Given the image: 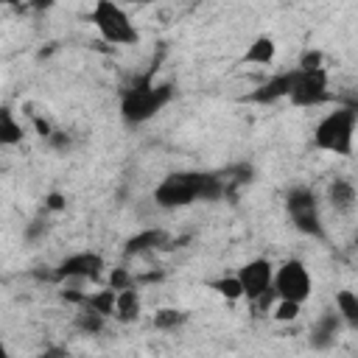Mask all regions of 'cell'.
<instances>
[{"mask_svg": "<svg viewBox=\"0 0 358 358\" xmlns=\"http://www.w3.org/2000/svg\"><path fill=\"white\" fill-rule=\"evenodd\" d=\"M227 193V179L210 171H173L154 187V201L162 210L187 207L193 201H218Z\"/></svg>", "mask_w": 358, "mask_h": 358, "instance_id": "6da1fadb", "label": "cell"}, {"mask_svg": "<svg viewBox=\"0 0 358 358\" xmlns=\"http://www.w3.org/2000/svg\"><path fill=\"white\" fill-rule=\"evenodd\" d=\"M154 76H157V62L123 87V92H120V117H123V123H129V126L148 123L173 98V87L171 84H157Z\"/></svg>", "mask_w": 358, "mask_h": 358, "instance_id": "7a4b0ae2", "label": "cell"}, {"mask_svg": "<svg viewBox=\"0 0 358 358\" xmlns=\"http://www.w3.org/2000/svg\"><path fill=\"white\" fill-rule=\"evenodd\" d=\"M355 123H358V109L350 106H336L327 112L316 129H313V145L319 151H330L336 157H352V137H355Z\"/></svg>", "mask_w": 358, "mask_h": 358, "instance_id": "3957f363", "label": "cell"}, {"mask_svg": "<svg viewBox=\"0 0 358 358\" xmlns=\"http://www.w3.org/2000/svg\"><path fill=\"white\" fill-rule=\"evenodd\" d=\"M90 20L98 28L101 39L109 45H137L140 42V31L131 22V17L126 14L123 6H117L112 0H98L90 8Z\"/></svg>", "mask_w": 358, "mask_h": 358, "instance_id": "277c9868", "label": "cell"}, {"mask_svg": "<svg viewBox=\"0 0 358 358\" xmlns=\"http://www.w3.org/2000/svg\"><path fill=\"white\" fill-rule=\"evenodd\" d=\"M285 213L291 218V224L308 235V238H316V241H324V221H322V207H319V196L316 190L305 187V185H296L285 193Z\"/></svg>", "mask_w": 358, "mask_h": 358, "instance_id": "5b68a950", "label": "cell"}, {"mask_svg": "<svg viewBox=\"0 0 358 358\" xmlns=\"http://www.w3.org/2000/svg\"><path fill=\"white\" fill-rule=\"evenodd\" d=\"M333 98L330 92V78L327 70H296L294 67V78H291V90H288V101L294 106H322Z\"/></svg>", "mask_w": 358, "mask_h": 358, "instance_id": "8992f818", "label": "cell"}, {"mask_svg": "<svg viewBox=\"0 0 358 358\" xmlns=\"http://www.w3.org/2000/svg\"><path fill=\"white\" fill-rule=\"evenodd\" d=\"M310 274L305 268L302 260L291 257L285 263H280L274 268V277H271V288L277 294V299H288V302H296L302 305L308 296H310Z\"/></svg>", "mask_w": 358, "mask_h": 358, "instance_id": "52a82bcc", "label": "cell"}, {"mask_svg": "<svg viewBox=\"0 0 358 358\" xmlns=\"http://www.w3.org/2000/svg\"><path fill=\"white\" fill-rule=\"evenodd\" d=\"M103 268H106V263H103V257L98 252H90V249L87 252H73L50 271V280L53 282H67V280H90V282H95V280H101Z\"/></svg>", "mask_w": 358, "mask_h": 358, "instance_id": "ba28073f", "label": "cell"}, {"mask_svg": "<svg viewBox=\"0 0 358 358\" xmlns=\"http://www.w3.org/2000/svg\"><path fill=\"white\" fill-rule=\"evenodd\" d=\"M238 282H241V291H243V296L252 302V299H257L263 291H268L271 288V277H274V266H271V260H266V257H255V260H249V263H243L241 268H238Z\"/></svg>", "mask_w": 358, "mask_h": 358, "instance_id": "9c48e42d", "label": "cell"}, {"mask_svg": "<svg viewBox=\"0 0 358 358\" xmlns=\"http://www.w3.org/2000/svg\"><path fill=\"white\" fill-rule=\"evenodd\" d=\"M341 327H344V322H341V316L336 313V308L319 313V319H316L313 327H310V338H308L310 347H313V350H330V347L338 341Z\"/></svg>", "mask_w": 358, "mask_h": 358, "instance_id": "30bf717a", "label": "cell"}, {"mask_svg": "<svg viewBox=\"0 0 358 358\" xmlns=\"http://www.w3.org/2000/svg\"><path fill=\"white\" fill-rule=\"evenodd\" d=\"M157 249H171V238L159 227H148V229L131 235L123 243V255L126 257H140V255H148V252H157Z\"/></svg>", "mask_w": 358, "mask_h": 358, "instance_id": "8fae6325", "label": "cell"}, {"mask_svg": "<svg viewBox=\"0 0 358 358\" xmlns=\"http://www.w3.org/2000/svg\"><path fill=\"white\" fill-rule=\"evenodd\" d=\"M291 78H294V67L291 70H285V73H277L274 78H268V81H263L257 90H252L243 101H249V103H274V101H280V98H288V90H291Z\"/></svg>", "mask_w": 358, "mask_h": 358, "instance_id": "7c38bea8", "label": "cell"}, {"mask_svg": "<svg viewBox=\"0 0 358 358\" xmlns=\"http://www.w3.org/2000/svg\"><path fill=\"white\" fill-rule=\"evenodd\" d=\"M327 201L333 207V213L338 215H350L358 204V190L352 185V179L347 176H336L330 185H327Z\"/></svg>", "mask_w": 358, "mask_h": 358, "instance_id": "4fadbf2b", "label": "cell"}, {"mask_svg": "<svg viewBox=\"0 0 358 358\" xmlns=\"http://www.w3.org/2000/svg\"><path fill=\"white\" fill-rule=\"evenodd\" d=\"M140 310H143V299H140V291L137 288H126V291H117L115 296V319L129 324V322H137L140 319Z\"/></svg>", "mask_w": 358, "mask_h": 358, "instance_id": "5bb4252c", "label": "cell"}, {"mask_svg": "<svg viewBox=\"0 0 358 358\" xmlns=\"http://www.w3.org/2000/svg\"><path fill=\"white\" fill-rule=\"evenodd\" d=\"M274 56H277V42H274V36L260 34V36L246 48L243 62H246V64H271Z\"/></svg>", "mask_w": 358, "mask_h": 358, "instance_id": "9a60e30c", "label": "cell"}, {"mask_svg": "<svg viewBox=\"0 0 358 358\" xmlns=\"http://www.w3.org/2000/svg\"><path fill=\"white\" fill-rule=\"evenodd\" d=\"M25 129L22 123L14 117V112L8 106H0V148H11L17 143H22Z\"/></svg>", "mask_w": 358, "mask_h": 358, "instance_id": "2e32d148", "label": "cell"}, {"mask_svg": "<svg viewBox=\"0 0 358 358\" xmlns=\"http://www.w3.org/2000/svg\"><path fill=\"white\" fill-rule=\"evenodd\" d=\"M115 296H117V291H112V288H101V291L84 294V302H81L78 308H90V310L101 313L103 319H109V316H115Z\"/></svg>", "mask_w": 358, "mask_h": 358, "instance_id": "e0dca14e", "label": "cell"}, {"mask_svg": "<svg viewBox=\"0 0 358 358\" xmlns=\"http://www.w3.org/2000/svg\"><path fill=\"white\" fill-rule=\"evenodd\" d=\"M336 313L341 316L344 324H350V327L358 324V296H355V291L344 288V291L336 294Z\"/></svg>", "mask_w": 358, "mask_h": 358, "instance_id": "ac0fdd59", "label": "cell"}, {"mask_svg": "<svg viewBox=\"0 0 358 358\" xmlns=\"http://www.w3.org/2000/svg\"><path fill=\"white\" fill-rule=\"evenodd\" d=\"M187 319H190L187 310H179V308H159V310L154 313L151 324H154L157 330H179L182 324H187Z\"/></svg>", "mask_w": 358, "mask_h": 358, "instance_id": "d6986e66", "label": "cell"}, {"mask_svg": "<svg viewBox=\"0 0 358 358\" xmlns=\"http://www.w3.org/2000/svg\"><path fill=\"white\" fill-rule=\"evenodd\" d=\"M73 324H76V330H78V333H84V336H98V333H103L106 319H103L101 313L90 310V308H78V313H76Z\"/></svg>", "mask_w": 358, "mask_h": 358, "instance_id": "ffe728a7", "label": "cell"}, {"mask_svg": "<svg viewBox=\"0 0 358 358\" xmlns=\"http://www.w3.org/2000/svg\"><path fill=\"white\" fill-rule=\"evenodd\" d=\"M215 294H221L224 299H229V302H235V299H241L243 296V291H241V282H238V277L232 274V277H218V280H210L207 282Z\"/></svg>", "mask_w": 358, "mask_h": 358, "instance_id": "44dd1931", "label": "cell"}, {"mask_svg": "<svg viewBox=\"0 0 358 358\" xmlns=\"http://www.w3.org/2000/svg\"><path fill=\"white\" fill-rule=\"evenodd\" d=\"M45 145H48L50 151H56V154H67V151L73 148V137H70L67 131H62V129H53V131L45 137Z\"/></svg>", "mask_w": 358, "mask_h": 358, "instance_id": "7402d4cb", "label": "cell"}, {"mask_svg": "<svg viewBox=\"0 0 358 358\" xmlns=\"http://www.w3.org/2000/svg\"><path fill=\"white\" fill-rule=\"evenodd\" d=\"M106 288H112V291H126V288H137V282H134V274L120 266V268H112Z\"/></svg>", "mask_w": 358, "mask_h": 358, "instance_id": "603a6c76", "label": "cell"}, {"mask_svg": "<svg viewBox=\"0 0 358 358\" xmlns=\"http://www.w3.org/2000/svg\"><path fill=\"white\" fill-rule=\"evenodd\" d=\"M299 308H302V305H296V302L277 299V305H274L271 310H274V319H277V322H294V319L299 316Z\"/></svg>", "mask_w": 358, "mask_h": 358, "instance_id": "cb8c5ba5", "label": "cell"}, {"mask_svg": "<svg viewBox=\"0 0 358 358\" xmlns=\"http://www.w3.org/2000/svg\"><path fill=\"white\" fill-rule=\"evenodd\" d=\"M322 67H324V53L316 50V48L305 50L299 56V64H296V70H322Z\"/></svg>", "mask_w": 358, "mask_h": 358, "instance_id": "d4e9b609", "label": "cell"}, {"mask_svg": "<svg viewBox=\"0 0 358 358\" xmlns=\"http://www.w3.org/2000/svg\"><path fill=\"white\" fill-rule=\"evenodd\" d=\"M274 305H277V294H274V288H268V291H263L257 299H252V308H255L257 313H268Z\"/></svg>", "mask_w": 358, "mask_h": 358, "instance_id": "484cf974", "label": "cell"}, {"mask_svg": "<svg viewBox=\"0 0 358 358\" xmlns=\"http://www.w3.org/2000/svg\"><path fill=\"white\" fill-rule=\"evenodd\" d=\"M64 207H67V199H64L62 193H56V190H53V193H48V196H45V210H50V213H62Z\"/></svg>", "mask_w": 358, "mask_h": 358, "instance_id": "4316f807", "label": "cell"}, {"mask_svg": "<svg viewBox=\"0 0 358 358\" xmlns=\"http://www.w3.org/2000/svg\"><path fill=\"white\" fill-rule=\"evenodd\" d=\"M48 232V221L45 218H34L31 224H28V229H25V238L28 241H36L39 235H45Z\"/></svg>", "mask_w": 358, "mask_h": 358, "instance_id": "83f0119b", "label": "cell"}, {"mask_svg": "<svg viewBox=\"0 0 358 358\" xmlns=\"http://www.w3.org/2000/svg\"><path fill=\"white\" fill-rule=\"evenodd\" d=\"M36 358H70V350L62 347V344H50V347H45Z\"/></svg>", "mask_w": 358, "mask_h": 358, "instance_id": "f1b7e54d", "label": "cell"}, {"mask_svg": "<svg viewBox=\"0 0 358 358\" xmlns=\"http://www.w3.org/2000/svg\"><path fill=\"white\" fill-rule=\"evenodd\" d=\"M31 120H34V129H36V134H39L42 140H45V137H48V134L53 131V126H50V123H48V120L42 117V115H34Z\"/></svg>", "mask_w": 358, "mask_h": 358, "instance_id": "f546056e", "label": "cell"}, {"mask_svg": "<svg viewBox=\"0 0 358 358\" xmlns=\"http://www.w3.org/2000/svg\"><path fill=\"white\" fill-rule=\"evenodd\" d=\"M0 358H11V352H8V347L0 341Z\"/></svg>", "mask_w": 358, "mask_h": 358, "instance_id": "4dcf8cb0", "label": "cell"}]
</instances>
